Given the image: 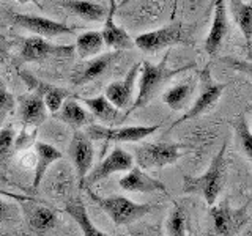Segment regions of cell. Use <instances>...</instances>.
<instances>
[{
  "label": "cell",
  "mask_w": 252,
  "mask_h": 236,
  "mask_svg": "<svg viewBox=\"0 0 252 236\" xmlns=\"http://www.w3.org/2000/svg\"><path fill=\"white\" fill-rule=\"evenodd\" d=\"M74 54V46H57L41 36L24 38L21 43V59L27 63L43 61L51 57H71Z\"/></svg>",
  "instance_id": "8fae6325"
},
{
  "label": "cell",
  "mask_w": 252,
  "mask_h": 236,
  "mask_svg": "<svg viewBox=\"0 0 252 236\" xmlns=\"http://www.w3.org/2000/svg\"><path fill=\"white\" fill-rule=\"evenodd\" d=\"M19 3H35L39 10H43V6H41V3H39V0H18Z\"/></svg>",
  "instance_id": "8d00e7d4"
},
{
  "label": "cell",
  "mask_w": 252,
  "mask_h": 236,
  "mask_svg": "<svg viewBox=\"0 0 252 236\" xmlns=\"http://www.w3.org/2000/svg\"><path fill=\"white\" fill-rule=\"evenodd\" d=\"M167 59H169V52L164 55V59L158 63V65H153L152 61H142L140 63V71H139V88H137V94L136 98L132 99L131 106L125 110V114H122V117L118 118V123H123L126 118H128L134 110H137L140 107H145L150 101H152L158 91L161 90V87L169 82L173 76H177L180 73H185V71L194 68V63H189V65H185L177 69H170L167 66Z\"/></svg>",
  "instance_id": "6da1fadb"
},
{
  "label": "cell",
  "mask_w": 252,
  "mask_h": 236,
  "mask_svg": "<svg viewBox=\"0 0 252 236\" xmlns=\"http://www.w3.org/2000/svg\"><path fill=\"white\" fill-rule=\"evenodd\" d=\"M87 195L90 197L92 202H94L98 206L106 211L109 217L114 220L115 225H129L136 220L145 217L150 214L156 206L148 203H136L126 197L114 195V197H101L98 194H94L89 189H84Z\"/></svg>",
  "instance_id": "3957f363"
},
{
  "label": "cell",
  "mask_w": 252,
  "mask_h": 236,
  "mask_svg": "<svg viewBox=\"0 0 252 236\" xmlns=\"http://www.w3.org/2000/svg\"><path fill=\"white\" fill-rule=\"evenodd\" d=\"M233 131L236 140H238V145L243 149L244 156L248 157V161H252V134L249 128V121L244 114H240L238 117L232 121Z\"/></svg>",
  "instance_id": "f1b7e54d"
},
{
  "label": "cell",
  "mask_w": 252,
  "mask_h": 236,
  "mask_svg": "<svg viewBox=\"0 0 252 236\" xmlns=\"http://www.w3.org/2000/svg\"><path fill=\"white\" fill-rule=\"evenodd\" d=\"M65 211L76 220V224L81 227L84 236H107L104 232H101L99 228L94 227V224L89 217V212H87L85 205L81 199L68 202L66 206H65Z\"/></svg>",
  "instance_id": "cb8c5ba5"
},
{
  "label": "cell",
  "mask_w": 252,
  "mask_h": 236,
  "mask_svg": "<svg viewBox=\"0 0 252 236\" xmlns=\"http://www.w3.org/2000/svg\"><path fill=\"white\" fill-rule=\"evenodd\" d=\"M161 128V124H144V126H120V128H110V126L90 124L87 128V137L90 140H104L106 144H125V142H140L148 136L155 134Z\"/></svg>",
  "instance_id": "8992f818"
},
{
  "label": "cell",
  "mask_w": 252,
  "mask_h": 236,
  "mask_svg": "<svg viewBox=\"0 0 252 236\" xmlns=\"http://www.w3.org/2000/svg\"><path fill=\"white\" fill-rule=\"evenodd\" d=\"M10 21L21 29H26L32 33L44 38H54L60 35H73L76 29L66 26L63 22H57L52 19L43 18V16L35 14H24V13H14L10 16Z\"/></svg>",
  "instance_id": "30bf717a"
},
{
  "label": "cell",
  "mask_w": 252,
  "mask_h": 236,
  "mask_svg": "<svg viewBox=\"0 0 252 236\" xmlns=\"http://www.w3.org/2000/svg\"><path fill=\"white\" fill-rule=\"evenodd\" d=\"M36 134H38V129H33L32 132L22 129L19 132V136L14 137V151H22V149H29L36 142Z\"/></svg>",
  "instance_id": "d6a6232c"
},
{
  "label": "cell",
  "mask_w": 252,
  "mask_h": 236,
  "mask_svg": "<svg viewBox=\"0 0 252 236\" xmlns=\"http://www.w3.org/2000/svg\"><path fill=\"white\" fill-rule=\"evenodd\" d=\"M178 43H185L180 24H170L167 27L145 31L134 38V46L139 47L144 54H156Z\"/></svg>",
  "instance_id": "ba28073f"
},
{
  "label": "cell",
  "mask_w": 252,
  "mask_h": 236,
  "mask_svg": "<svg viewBox=\"0 0 252 236\" xmlns=\"http://www.w3.org/2000/svg\"><path fill=\"white\" fill-rule=\"evenodd\" d=\"M177 3H178V0H173V6H172V14H170V18H172V19L175 18V14H177Z\"/></svg>",
  "instance_id": "74e56055"
},
{
  "label": "cell",
  "mask_w": 252,
  "mask_h": 236,
  "mask_svg": "<svg viewBox=\"0 0 252 236\" xmlns=\"http://www.w3.org/2000/svg\"><path fill=\"white\" fill-rule=\"evenodd\" d=\"M132 167H134L132 154L125 151L122 147H115L109 156H106L104 159L94 165V169L92 172L87 173L79 189H89L94 183H99L101 179H106L107 177L114 175V173L128 172Z\"/></svg>",
  "instance_id": "52a82bcc"
},
{
  "label": "cell",
  "mask_w": 252,
  "mask_h": 236,
  "mask_svg": "<svg viewBox=\"0 0 252 236\" xmlns=\"http://www.w3.org/2000/svg\"><path fill=\"white\" fill-rule=\"evenodd\" d=\"M228 6H230V13L236 26L240 27L244 39H246V49L249 54L252 38V3L244 2V0H228Z\"/></svg>",
  "instance_id": "603a6c76"
},
{
  "label": "cell",
  "mask_w": 252,
  "mask_h": 236,
  "mask_svg": "<svg viewBox=\"0 0 252 236\" xmlns=\"http://www.w3.org/2000/svg\"><path fill=\"white\" fill-rule=\"evenodd\" d=\"M55 117L62 120L63 123L69 124L71 128L79 129L85 124H92V115H89V112L79 104L76 99H68L63 101V104L60 106V109L54 114Z\"/></svg>",
  "instance_id": "44dd1931"
},
{
  "label": "cell",
  "mask_w": 252,
  "mask_h": 236,
  "mask_svg": "<svg viewBox=\"0 0 252 236\" xmlns=\"http://www.w3.org/2000/svg\"><path fill=\"white\" fill-rule=\"evenodd\" d=\"M0 195H5L8 199H13V200H18V202H36L33 197H29V195H19V194H14V192H8L5 189H0Z\"/></svg>",
  "instance_id": "e575fe53"
},
{
  "label": "cell",
  "mask_w": 252,
  "mask_h": 236,
  "mask_svg": "<svg viewBox=\"0 0 252 236\" xmlns=\"http://www.w3.org/2000/svg\"><path fill=\"white\" fill-rule=\"evenodd\" d=\"M194 82L192 81H185V82H180L177 85H173L172 88H169L162 94V101L167 104L172 110L175 112H180L183 110L188 102L191 101L192 98V93H194Z\"/></svg>",
  "instance_id": "484cf974"
},
{
  "label": "cell",
  "mask_w": 252,
  "mask_h": 236,
  "mask_svg": "<svg viewBox=\"0 0 252 236\" xmlns=\"http://www.w3.org/2000/svg\"><path fill=\"white\" fill-rule=\"evenodd\" d=\"M165 230L169 236H186V219L185 212L178 205L173 206L165 222Z\"/></svg>",
  "instance_id": "4dcf8cb0"
},
{
  "label": "cell",
  "mask_w": 252,
  "mask_h": 236,
  "mask_svg": "<svg viewBox=\"0 0 252 236\" xmlns=\"http://www.w3.org/2000/svg\"><path fill=\"white\" fill-rule=\"evenodd\" d=\"M14 137L16 132L11 126L0 129V169L5 170L11 156L14 153Z\"/></svg>",
  "instance_id": "f546056e"
},
{
  "label": "cell",
  "mask_w": 252,
  "mask_h": 236,
  "mask_svg": "<svg viewBox=\"0 0 252 236\" xmlns=\"http://www.w3.org/2000/svg\"><path fill=\"white\" fill-rule=\"evenodd\" d=\"M115 10H117V2L115 0H110L109 11L104 19V27L101 30L102 41H104V46L109 47V49L120 51V52L126 49L129 51L134 47V39L125 29L118 27L115 24V19H114Z\"/></svg>",
  "instance_id": "2e32d148"
},
{
  "label": "cell",
  "mask_w": 252,
  "mask_h": 236,
  "mask_svg": "<svg viewBox=\"0 0 252 236\" xmlns=\"http://www.w3.org/2000/svg\"><path fill=\"white\" fill-rule=\"evenodd\" d=\"M19 76L24 81L29 88L32 91L38 93L39 96L43 98L44 104H46V109L49 110V112L55 114L57 110L60 109V106L63 104V101L68 98V91L60 88V87H55V85H51V84H46L43 81H38L35 76H32L29 71H19Z\"/></svg>",
  "instance_id": "e0dca14e"
},
{
  "label": "cell",
  "mask_w": 252,
  "mask_h": 236,
  "mask_svg": "<svg viewBox=\"0 0 252 236\" xmlns=\"http://www.w3.org/2000/svg\"><path fill=\"white\" fill-rule=\"evenodd\" d=\"M210 214L215 220V230L218 236H236L243 227L248 224V205L240 209H233L228 206L227 202H220L219 205H213Z\"/></svg>",
  "instance_id": "9c48e42d"
},
{
  "label": "cell",
  "mask_w": 252,
  "mask_h": 236,
  "mask_svg": "<svg viewBox=\"0 0 252 236\" xmlns=\"http://www.w3.org/2000/svg\"><path fill=\"white\" fill-rule=\"evenodd\" d=\"M14 109V98L13 94L8 91L6 85L0 79V123L5 120V117Z\"/></svg>",
  "instance_id": "1f68e13d"
},
{
  "label": "cell",
  "mask_w": 252,
  "mask_h": 236,
  "mask_svg": "<svg viewBox=\"0 0 252 236\" xmlns=\"http://www.w3.org/2000/svg\"><path fill=\"white\" fill-rule=\"evenodd\" d=\"M68 153H69L71 161L74 164V169L77 173V183H79V187H81L85 175L90 172L93 157H94L93 144H92V140L87 137L85 132L77 131V129L74 131L69 142V147H68Z\"/></svg>",
  "instance_id": "7c38bea8"
},
{
  "label": "cell",
  "mask_w": 252,
  "mask_h": 236,
  "mask_svg": "<svg viewBox=\"0 0 252 236\" xmlns=\"http://www.w3.org/2000/svg\"><path fill=\"white\" fill-rule=\"evenodd\" d=\"M200 84H202V90H200V94L197 96V99L194 101L192 107L188 110L186 114L181 115V118L175 120L172 123V126L169 128L173 129L175 126L185 123L188 120H192V118H197L203 115L205 112H208L213 107L218 104V101L220 99L224 93V88H225V84H219L216 82L215 79L211 77V69H210V65H207L200 73Z\"/></svg>",
  "instance_id": "5b68a950"
},
{
  "label": "cell",
  "mask_w": 252,
  "mask_h": 236,
  "mask_svg": "<svg viewBox=\"0 0 252 236\" xmlns=\"http://www.w3.org/2000/svg\"><path fill=\"white\" fill-rule=\"evenodd\" d=\"M29 224L35 233L44 235L57 224V214L46 206H33L29 209Z\"/></svg>",
  "instance_id": "83f0119b"
},
{
  "label": "cell",
  "mask_w": 252,
  "mask_h": 236,
  "mask_svg": "<svg viewBox=\"0 0 252 236\" xmlns=\"http://www.w3.org/2000/svg\"><path fill=\"white\" fill-rule=\"evenodd\" d=\"M183 145L172 142H156V144H142L132 149V159L142 170L162 169L178 161L183 156Z\"/></svg>",
  "instance_id": "277c9868"
},
{
  "label": "cell",
  "mask_w": 252,
  "mask_h": 236,
  "mask_svg": "<svg viewBox=\"0 0 252 236\" xmlns=\"http://www.w3.org/2000/svg\"><path fill=\"white\" fill-rule=\"evenodd\" d=\"M82 101H84V104L89 107L93 118H98L102 123H115L118 120L120 110H118L104 94H99V96H94V98H84Z\"/></svg>",
  "instance_id": "d4e9b609"
},
{
  "label": "cell",
  "mask_w": 252,
  "mask_h": 236,
  "mask_svg": "<svg viewBox=\"0 0 252 236\" xmlns=\"http://www.w3.org/2000/svg\"><path fill=\"white\" fill-rule=\"evenodd\" d=\"M8 55H10V43L6 41V38L0 35V65L6 61Z\"/></svg>",
  "instance_id": "836d02e7"
},
{
  "label": "cell",
  "mask_w": 252,
  "mask_h": 236,
  "mask_svg": "<svg viewBox=\"0 0 252 236\" xmlns=\"http://www.w3.org/2000/svg\"><path fill=\"white\" fill-rule=\"evenodd\" d=\"M19 117L24 131H29V128L38 129L47 118V109L43 98L35 91L22 94L19 98Z\"/></svg>",
  "instance_id": "5bb4252c"
},
{
  "label": "cell",
  "mask_w": 252,
  "mask_h": 236,
  "mask_svg": "<svg viewBox=\"0 0 252 236\" xmlns=\"http://www.w3.org/2000/svg\"><path fill=\"white\" fill-rule=\"evenodd\" d=\"M140 71V63L132 65L131 69L126 73V76L122 81H117L107 85V88L104 91V96L112 102V104L118 110H126L132 102V94H134V87H136L137 77Z\"/></svg>",
  "instance_id": "4fadbf2b"
},
{
  "label": "cell",
  "mask_w": 252,
  "mask_h": 236,
  "mask_svg": "<svg viewBox=\"0 0 252 236\" xmlns=\"http://www.w3.org/2000/svg\"><path fill=\"white\" fill-rule=\"evenodd\" d=\"M33 147H35V165H33L35 177H33V183H32V186H33V189H38L39 183H41L46 175L47 169H49L55 161H60L63 154L55 147L46 144V142L36 140Z\"/></svg>",
  "instance_id": "d6986e66"
},
{
  "label": "cell",
  "mask_w": 252,
  "mask_h": 236,
  "mask_svg": "<svg viewBox=\"0 0 252 236\" xmlns=\"http://www.w3.org/2000/svg\"><path fill=\"white\" fill-rule=\"evenodd\" d=\"M118 184L123 191L128 192H140V194H152V192H167V187L159 179L148 177L147 173L139 169L132 167L128 170L125 177L120 178Z\"/></svg>",
  "instance_id": "ac0fdd59"
},
{
  "label": "cell",
  "mask_w": 252,
  "mask_h": 236,
  "mask_svg": "<svg viewBox=\"0 0 252 236\" xmlns=\"http://www.w3.org/2000/svg\"><path fill=\"white\" fill-rule=\"evenodd\" d=\"M215 13H213L211 29L205 39V51L210 57H215L219 47L222 46L225 36L228 35V18H227V5L225 0H213Z\"/></svg>",
  "instance_id": "9a60e30c"
},
{
  "label": "cell",
  "mask_w": 252,
  "mask_h": 236,
  "mask_svg": "<svg viewBox=\"0 0 252 236\" xmlns=\"http://www.w3.org/2000/svg\"><path fill=\"white\" fill-rule=\"evenodd\" d=\"M62 6L68 8L71 13H74L87 22L104 21L109 11L107 6L96 2H90V0H63Z\"/></svg>",
  "instance_id": "ffe728a7"
},
{
  "label": "cell",
  "mask_w": 252,
  "mask_h": 236,
  "mask_svg": "<svg viewBox=\"0 0 252 236\" xmlns=\"http://www.w3.org/2000/svg\"><path fill=\"white\" fill-rule=\"evenodd\" d=\"M102 47H104V41H102L101 31L90 30L76 36L74 52L84 60L98 55L102 51Z\"/></svg>",
  "instance_id": "4316f807"
},
{
  "label": "cell",
  "mask_w": 252,
  "mask_h": 236,
  "mask_svg": "<svg viewBox=\"0 0 252 236\" xmlns=\"http://www.w3.org/2000/svg\"><path fill=\"white\" fill-rule=\"evenodd\" d=\"M8 214H10V206L0 199V220H5L8 217Z\"/></svg>",
  "instance_id": "d590c367"
},
{
  "label": "cell",
  "mask_w": 252,
  "mask_h": 236,
  "mask_svg": "<svg viewBox=\"0 0 252 236\" xmlns=\"http://www.w3.org/2000/svg\"><path fill=\"white\" fill-rule=\"evenodd\" d=\"M128 2H129V0H122V2L118 3V6H123V5H126V3H128Z\"/></svg>",
  "instance_id": "f35d334b"
},
{
  "label": "cell",
  "mask_w": 252,
  "mask_h": 236,
  "mask_svg": "<svg viewBox=\"0 0 252 236\" xmlns=\"http://www.w3.org/2000/svg\"><path fill=\"white\" fill-rule=\"evenodd\" d=\"M118 55H120V51H114V52L102 54L99 57L89 60V63H87L85 68L82 69V73L74 79V84L82 85V84L92 82L94 79H98L101 74L106 73V69L110 66V63H114L118 59Z\"/></svg>",
  "instance_id": "7402d4cb"
},
{
  "label": "cell",
  "mask_w": 252,
  "mask_h": 236,
  "mask_svg": "<svg viewBox=\"0 0 252 236\" xmlns=\"http://www.w3.org/2000/svg\"><path fill=\"white\" fill-rule=\"evenodd\" d=\"M225 149L227 142H224L222 147L218 151V154L213 157L210 162V167L207 172L199 177H189L183 178V192L185 194H199L202 195L205 202L210 206L216 203L220 191L225 186Z\"/></svg>",
  "instance_id": "7a4b0ae2"
}]
</instances>
